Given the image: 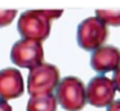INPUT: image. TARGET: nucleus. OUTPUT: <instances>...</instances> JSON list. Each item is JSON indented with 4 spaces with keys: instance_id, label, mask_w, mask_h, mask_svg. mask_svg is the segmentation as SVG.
<instances>
[{
    "instance_id": "ddd939ff",
    "label": "nucleus",
    "mask_w": 120,
    "mask_h": 111,
    "mask_svg": "<svg viewBox=\"0 0 120 111\" xmlns=\"http://www.w3.org/2000/svg\"><path fill=\"white\" fill-rule=\"evenodd\" d=\"M0 111H12V107L5 100L0 98Z\"/></svg>"
},
{
    "instance_id": "1a4fd4ad",
    "label": "nucleus",
    "mask_w": 120,
    "mask_h": 111,
    "mask_svg": "<svg viewBox=\"0 0 120 111\" xmlns=\"http://www.w3.org/2000/svg\"><path fill=\"white\" fill-rule=\"evenodd\" d=\"M58 100L53 94L32 96L27 102V111H57Z\"/></svg>"
},
{
    "instance_id": "f257e3e1",
    "label": "nucleus",
    "mask_w": 120,
    "mask_h": 111,
    "mask_svg": "<svg viewBox=\"0 0 120 111\" xmlns=\"http://www.w3.org/2000/svg\"><path fill=\"white\" fill-rule=\"evenodd\" d=\"M62 10H27L18 19V32L23 39H31L41 43L50 34V22L58 18Z\"/></svg>"
},
{
    "instance_id": "6e6552de",
    "label": "nucleus",
    "mask_w": 120,
    "mask_h": 111,
    "mask_svg": "<svg viewBox=\"0 0 120 111\" xmlns=\"http://www.w3.org/2000/svg\"><path fill=\"white\" fill-rule=\"evenodd\" d=\"M25 84L19 70L8 69L0 70V98L1 100H14L23 94Z\"/></svg>"
},
{
    "instance_id": "7ed1b4c3",
    "label": "nucleus",
    "mask_w": 120,
    "mask_h": 111,
    "mask_svg": "<svg viewBox=\"0 0 120 111\" xmlns=\"http://www.w3.org/2000/svg\"><path fill=\"white\" fill-rule=\"evenodd\" d=\"M60 85V70L50 63H41L30 70L27 77V92L30 96L52 94Z\"/></svg>"
},
{
    "instance_id": "20e7f679",
    "label": "nucleus",
    "mask_w": 120,
    "mask_h": 111,
    "mask_svg": "<svg viewBox=\"0 0 120 111\" xmlns=\"http://www.w3.org/2000/svg\"><path fill=\"white\" fill-rule=\"evenodd\" d=\"M109 38V28L97 17H89L79 25L76 40L84 50H97Z\"/></svg>"
},
{
    "instance_id": "f03ea898",
    "label": "nucleus",
    "mask_w": 120,
    "mask_h": 111,
    "mask_svg": "<svg viewBox=\"0 0 120 111\" xmlns=\"http://www.w3.org/2000/svg\"><path fill=\"white\" fill-rule=\"evenodd\" d=\"M56 97L66 111H80L88 102L85 85L75 76H66L61 80L56 89Z\"/></svg>"
},
{
    "instance_id": "9b49d317",
    "label": "nucleus",
    "mask_w": 120,
    "mask_h": 111,
    "mask_svg": "<svg viewBox=\"0 0 120 111\" xmlns=\"http://www.w3.org/2000/svg\"><path fill=\"white\" fill-rule=\"evenodd\" d=\"M16 14H17V10L16 9H12V10H0V27L9 26L12 22H13Z\"/></svg>"
},
{
    "instance_id": "9d476101",
    "label": "nucleus",
    "mask_w": 120,
    "mask_h": 111,
    "mask_svg": "<svg viewBox=\"0 0 120 111\" xmlns=\"http://www.w3.org/2000/svg\"><path fill=\"white\" fill-rule=\"evenodd\" d=\"M96 17L105 25L120 26V10H96Z\"/></svg>"
},
{
    "instance_id": "39448f33",
    "label": "nucleus",
    "mask_w": 120,
    "mask_h": 111,
    "mask_svg": "<svg viewBox=\"0 0 120 111\" xmlns=\"http://www.w3.org/2000/svg\"><path fill=\"white\" fill-rule=\"evenodd\" d=\"M43 58L44 49L40 41L21 39L12 46L11 59L18 67L32 70L43 63Z\"/></svg>"
},
{
    "instance_id": "0eeeda50",
    "label": "nucleus",
    "mask_w": 120,
    "mask_h": 111,
    "mask_svg": "<svg viewBox=\"0 0 120 111\" xmlns=\"http://www.w3.org/2000/svg\"><path fill=\"white\" fill-rule=\"evenodd\" d=\"M90 66L94 71L105 74L116 71L120 67V49L114 45H105L94 50L90 56Z\"/></svg>"
},
{
    "instance_id": "423d86ee",
    "label": "nucleus",
    "mask_w": 120,
    "mask_h": 111,
    "mask_svg": "<svg viewBox=\"0 0 120 111\" xmlns=\"http://www.w3.org/2000/svg\"><path fill=\"white\" fill-rule=\"evenodd\" d=\"M115 87L114 80L107 76H96L92 77L86 87V98L88 103L94 107H109L115 98Z\"/></svg>"
},
{
    "instance_id": "f8f14e48",
    "label": "nucleus",
    "mask_w": 120,
    "mask_h": 111,
    "mask_svg": "<svg viewBox=\"0 0 120 111\" xmlns=\"http://www.w3.org/2000/svg\"><path fill=\"white\" fill-rule=\"evenodd\" d=\"M114 83H115V87H116V90L120 92V67L114 72Z\"/></svg>"
},
{
    "instance_id": "4468645a",
    "label": "nucleus",
    "mask_w": 120,
    "mask_h": 111,
    "mask_svg": "<svg viewBox=\"0 0 120 111\" xmlns=\"http://www.w3.org/2000/svg\"><path fill=\"white\" fill-rule=\"evenodd\" d=\"M107 111H120V100L114 101V102L107 107Z\"/></svg>"
}]
</instances>
